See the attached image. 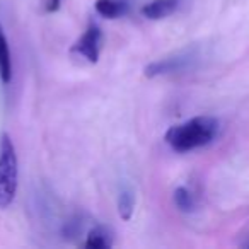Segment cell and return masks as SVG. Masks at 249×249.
<instances>
[{
	"mask_svg": "<svg viewBox=\"0 0 249 249\" xmlns=\"http://www.w3.org/2000/svg\"><path fill=\"white\" fill-rule=\"evenodd\" d=\"M84 246L89 249H107L113 246V234H111L109 229L97 225V227L90 229L87 232Z\"/></svg>",
	"mask_w": 249,
	"mask_h": 249,
	"instance_id": "6",
	"label": "cell"
},
{
	"mask_svg": "<svg viewBox=\"0 0 249 249\" xmlns=\"http://www.w3.org/2000/svg\"><path fill=\"white\" fill-rule=\"evenodd\" d=\"M218 133V121L212 116H196L167 130L166 142L179 154L200 149L213 142Z\"/></svg>",
	"mask_w": 249,
	"mask_h": 249,
	"instance_id": "1",
	"label": "cell"
},
{
	"mask_svg": "<svg viewBox=\"0 0 249 249\" xmlns=\"http://www.w3.org/2000/svg\"><path fill=\"white\" fill-rule=\"evenodd\" d=\"M135 208V195L132 190H123L118 196V212L123 220H130Z\"/></svg>",
	"mask_w": 249,
	"mask_h": 249,
	"instance_id": "9",
	"label": "cell"
},
{
	"mask_svg": "<svg viewBox=\"0 0 249 249\" xmlns=\"http://www.w3.org/2000/svg\"><path fill=\"white\" fill-rule=\"evenodd\" d=\"M174 203H176V207L181 212H186V213L195 210V198L191 195V191L184 186L176 188V191H174Z\"/></svg>",
	"mask_w": 249,
	"mask_h": 249,
	"instance_id": "10",
	"label": "cell"
},
{
	"mask_svg": "<svg viewBox=\"0 0 249 249\" xmlns=\"http://www.w3.org/2000/svg\"><path fill=\"white\" fill-rule=\"evenodd\" d=\"M19 183V166L16 147L7 133L0 137V210L14 201Z\"/></svg>",
	"mask_w": 249,
	"mask_h": 249,
	"instance_id": "2",
	"label": "cell"
},
{
	"mask_svg": "<svg viewBox=\"0 0 249 249\" xmlns=\"http://www.w3.org/2000/svg\"><path fill=\"white\" fill-rule=\"evenodd\" d=\"M188 63V56H173V58H164L152 62L150 65L145 67V75L147 77H156L162 75V73H171L176 70L184 69Z\"/></svg>",
	"mask_w": 249,
	"mask_h": 249,
	"instance_id": "5",
	"label": "cell"
},
{
	"mask_svg": "<svg viewBox=\"0 0 249 249\" xmlns=\"http://www.w3.org/2000/svg\"><path fill=\"white\" fill-rule=\"evenodd\" d=\"M246 246H248V248H249V241H248V242H246Z\"/></svg>",
	"mask_w": 249,
	"mask_h": 249,
	"instance_id": "12",
	"label": "cell"
},
{
	"mask_svg": "<svg viewBox=\"0 0 249 249\" xmlns=\"http://www.w3.org/2000/svg\"><path fill=\"white\" fill-rule=\"evenodd\" d=\"M101 39H103V33H101L99 26L90 24L86 29L82 36L77 39V43L72 46V52L80 55L82 58H86L87 62L96 63L99 60V52H101Z\"/></svg>",
	"mask_w": 249,
	"mask_h": 249,
	"instance_id": "3",
	"label": "cell"
},
{
	"mask_svg": "<svg viewBox=\"0 0 249 249\" xmlns=\"http://www.w3.org/2000/svg\"><path fill=\"white\" fill-rule=\"evenodd\" d=\"M60 4H62V0H45V11L46 12H56L60 9Z\"/></svg>",
	"mask_w": 249,
	"mask_h": 249,
	"instance_id": "11",
	"label": "cell"
},
{
	"mask_svg": "<svg viewBox=\"0 0 249 249\" xmlns=\"http://www.w3.org/2000/svg\"><path fill=\"white\" fill-rule=\"evenodd\" d=\"M179 5V0H152L142 7V16L150 21H159L171 16Z\"/></svg>",
	"mask_w": 249,
	"mask_h": 249,
	"instance_id": "4",
	"label": "cell"
},
{
	"mask_svg": "<svg viewBox=\"0 0 249 249\" xmlns=\"http://www.w3.org/2000/svg\"><path fill=\"white\" fill-rule=\"evenodd\" d=\"M96 12L106 19H118L126 14L128 4L124 0H96Z\"/></svg>",
	"mask_w": 249,
	"mask_h": 249,
	"instance_id": "7",
	"label": "cell"
},
{
	"mask_svg": "<svg viewBox=\"0 0 249 249\" xmlns=\"http://www.w3.org/2000/svg\"><path fill=\"white\" fill-rule=\"evenodd\" d=\"M0 79L4 84H9L12 79V58L5 33L0 24Z\"/></svg>",
	"mask_w": 249,
	"mask_h": 249,
	"instance_id": "8",
	"label": "cell"
}]
</instances>
